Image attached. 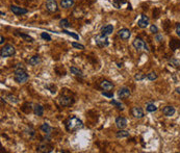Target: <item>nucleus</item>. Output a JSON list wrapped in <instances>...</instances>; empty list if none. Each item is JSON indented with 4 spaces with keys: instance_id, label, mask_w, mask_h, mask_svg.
<instances>
[{
    "instance_id": "nucleus-1",
    "label": "nucleus",
    "mask_w": 180,
    "mask_h": 153,
    "mask_svg": "<svg viewBox=\"0 0 180 153\" xmlns=\"http://www.w3.org/2000/svg\"><path fill=\"white\" fill-rule=\"evenodd\" d=\"M15 80L18 84H25L29 79V75L26 72V68L22 64H18L15 67Z\"/></svg>"
},
{
    "instance_id": "nucleus-2",
    "label": "nucleus",
    "mask_w": 180,
    "mask_h": 153,
    "mask_svg": "<svg viewBox=\"0 0 180 153\" xmlns=\"http://www.w3.org/2000/svg\"><path fill=\"white\" fill-rule=\"evenodd\" d=\"M66 128L68 131H77L83 128V123L77 117H71L66 122Z\"/></svg>"
},
{
    "instance_id": "nucleus-3",
    "label": "nucleus",
    "mask_w": 180,
    "mask_h": 153,
    "mask_svg": "<svg viewBox=\"0 0 180 153\" xmlns=\"http://www.w3.org/2000/svg\"><path fill=\"white\" fill-rule=\"evenodd\" d=\"M16 53V49L13 45H5L1 50H0V56L1 57H10V56H13V55Z\"/></svg>"
},
{
    "instance_id": "nucleus-4",
    "label": "nucleus",
    "mask_w": 180,
    "mask_h": 153,
    "mask_svg": "<svg viewBox=\"0 0 180 153\" xmlns=\"http://www.w3.org/2000/svg\"><path fill=\"white\" fill-rule=\"evenodd\" d=\"M132 46L139 51V50H146L147 52H149V47H148L147 43H145L141 38H136V39H134V41L132 42Z\"/></svg>"
},
{
    "instance_id": "nucleus-5",
    "label": "nucleus",
    "mask_w": 180,
    "mask_h": 153,
    "mask_svg": "<svg viewBox=\"0 0 180 153\" xmlns=\"http://www.w3.org/2000/svg\"><path fill=\"white\" fill-rule=\"evenodd\" d=\"M95 44H96L98 47H106L108 45V39H107V35H97L95 37Z\"/></svg>"
},
{
    "instance_id": "nucleus-6",
    "label": "nucleus",
    "mask_w": 180,
    "mask_h": 153,
    "mask_svg": "<svg viewBox=\"0 0 180 153\" xmlns=\"http://www.w3.org/2000/svg\"><path fill=\"white\" fill-rule=\"evenodd\" d=\"M46 8L48 12L50 13H55L58 10V2L55 0H46Z\"/></svg>"
},
{
    "instance_id": "nucleus-7",
    "label": "nucleus",
    "mask_w": 180,
    "mask_h": 153,
    "mask_svg": "<svg viewBox=\"0 0 180 153\" xmlns=\"http://www.w3.org/2000/svg\"><path fill=\"white\" fill-rule=\"evenodd\" d=\"M58 102L61 106H70L74 103V99L70 96H61L58 99Z\"/></svg>"
},
{
    "instance_id": "nucleus-8",
    "label": "nucleus",
    "mask_w": 180,
    "mask_h": 153,
    "mask_svg": "<svg viewBox=\"0 0 180 153\" xmlns=\"http://www.w3.org/2000/svg\"><path fill=\"white\" fill-rule=\"evenodd\" d=\"M10 10L13 12V14L17 15V16H21V15H25L28 13V10L26 8L20 7V6L17 5H10Z\"/></svg>"
},
{
    "instance_id": "nucleus-9",
    "label": "nucleus",
    "mask_w": 180,
    "mask_h": 153,
    "mask_svg": "<svg viewBox=\"0 0 180 153\" xmlns=\"http://www.w3.org/2000/svg\"><path fill=\"white\" fill-rule=\"evenodd\" d=\"M131 114L134 117L135 119H142L144 117V110L142 107H139V106H135L131 109Z\"/></svg>"
},
{
    "instance_id": "nucleus-10",
    "label": "nucleus",
    "mask_w": 180,
    "mask_h": 153,
    "mask_svg": "<svg viewBox=\"0 0 180 153\" xmlns=\"http://www.w3.org/2000/svg\"><path fill=\"white\" fill-rule=\"evenodd\" d=\"M118 35H119L122 40L126 41V40H128L129 38L131 37V33H130V30H129V29L122 28V29H120V30L118 31Z\"/></svg>"
},
{
    "instance_id": "nucleus-11",
    "label": "nucleus",
    "mask_w": 180,
    "mask_h": 153,
    "mask_svg": "<svg viewBox=\"0 0 180 153\" xmlns=\"http://www.w3.org/2000/svg\"><path fill=\"white\" fill-rule=\"evenodd\" d=\"M130 90H129L128 88H121L119 91H118V96L120 97V98L122 99H125V98H128L129 96H130Z\"/></svg>"
},
{
    "instance_id": "nucleus-12",
    "label": "nucleus",
    "mask_w": 180,
    "mask_h": 153,
    "mask_svg": "<svg viewBox=\"0 0 180 153\" xmlns=\"http://www.w3.org/2000/svg\"><path fill=\"white\" fill-rule=\"evenodd\" d=\"M137 25H139L141 28H146V27L149 25V18L145 15H142L141 19L137 21Z\"/></svg>"
},
{
    "instance_id": "nucleus-13",
    "label": "nucleus",
    "mask_w": 180,
    "mask_h": 153,
    "mask_svg": "<svg viewBox=\"0 0 180 153\" xmlns=\"http://www.w3.org/2000/svg\"><path fill=\"white\" fill-rule=\"evenodd\" d=\"M113 31H114V26L111 24H107V25H104V26L101 27V33L104 35H111Z\"/></svg>"
},
{
    "instance_id": "nucleus-14",
    "label": "nucleus",
    "mask_w": 180,
    "mask_h": 153,
    "mask_svg": "<svg viewBox=\"0 0 180 153\" xmlns=\"http://www.w3.org/2000/svg\"><path fill=\"white\" fill-rule=\"evenodd\" d=\"M116 125H117L118 128L123 129L127 126V120L124 117H119V118L116 119Z\"/></svg>"
},
{
    "instance_id": "nucleus-15",
    "label": "nucleus",
    "mask_w": 180,
    "mask_h": 153,
    "mask_svg": "<svg viewBox=\"0 0 180 153\" xmlns=\"http://www.w3.org/2000/svg\"><path fill=\"white\" fill-rule=\"evenodd\" d=\"M41 130L43 131L44 133H46V139H49V135H51V131H52V128L49 126V124L47 123H44V124L41 125Z\"/></svg>"
},
{
    "instance_id": "nucleus-16",
    "label": "nucleus",
    "mask_w": 180,
    "mask_h": 153,
    "mask_svg": "<svg viewBox=\"0 0 180 153\" xmlns=\"http://www.w3.org/2000/svg\"><path fill=\"white\" fill-rule=\"evenodd\" d=\"M175 112H176L175 108L173 107V106H170V105L165 106V107L162 108V112H164V115L167 117H172L173 115L175 114Z\"/></svg>"
},
{
    "instance_id": "nucleus-17",
    "label": "nucleus",
    "mask_w": 180,
    "mask_h": 153,
    "mask_svg": "<svg viewBox=\"0 0 180 153\" xmlns=\"http://www.w3.org/2000/svg\"><path fill=\"white\" fill-rule=\"evenodd\" d=\"M100 86L101 89H103L104 91H111L114 89V84H111L109 80H103V81H101Z\"/></svg>"
},
{
    "instance_id": "nucleus-18",
    "label": "nucleus",
    "mask_w": 180,
    "mask_h": 153,
    "mask_svg": "<svg viewBox=\"0 0 180 153\" xmlns=\"http://www.w3.org/2000/svg\"><path fill=\"white\" fill-rule=\"evenodd\" d=\"M38 152H51L52 148L49 145H47L46 143H41L38 147Z\"/></svg>"
},
{
    "instance_id": "nucleus-19",
    "label": "nucleus",
    "mask_w": 180,
    "mask_h": 153,
    "mask_svg": "<svg viewBox=\"0 0 180 153\" xmlns=\"http://www.w3.org/2000/svg\"><path fill=\"white\" fill-rule=\"evenodd\" d=\"M33 112H35V116L42 117L44 114V107L41 105V104H35V107H33Z\"/></svg>"
},
{
    "instance_id": "nucleus-20",
    "label": "nucleus",
    "mask_w": 180,
    "mask_h": 153,
    "mask_svg": "<svg viewBox=\"0 0 180 153\" xmlns=\"http://www.w3.org/2000/svg\"><path fill=\"white\" fill-rule=\"evenodd\" d=\"M40 63H41V57L39 55H33L28 59V64L30 66H38Z\"/></svg>"
},
{
    "instance_id": "nucleus-21",
    "label": "nucleus",
    "mask_w": 180,
    "mask_h": 153,
    "mask_svg": "<svg viewBox=\"0 0 180 153\" xmlns=\"http://www.w3.org/2000/svg\"><path fill=\"white\" fill-rule=\"evenodd\" d=\"M74 0H61L60 1V6L63 8H70L71 6H73Z\"/></svg>"
},
{
    "instance_id": "nucleus-22",
    "label": "nucleus",
    "mask_w": 180,
    "mask_h": 153,
    "mask_svg": "<svg viewBox=\"0 0 180 153\" xmlns=\"http://www.w3.org/2000/svg\"><path fill=\"white\" fill-rule=\"evenodd\" d=\"M129 137V132L126 130H123V129H120L117 132V137L118 139H123V137Z\"/></svg>"
},
{
    "instance_id": "nucleus-23",
    "label": "nucleus",
    "mask_w": 180,
    "mask_h": 153,
    "mask_svg": "<svg viewBox=\"0 0 180 153\" xmlns=\"http://www.w3.org/2000/svg\"><path fill=\"white\" fill-rule=\"evenodd\" d=\"M70 72H71L72 74H74V75H76V76H80V77H82V76H83L82 72L76 67H71V68H70Z\"/></svg>"
},
{
    "instance_id": "nucleus-24",
    "label": "nucleus",
    "mask_w": 180,
    "mask_h": 153,
    "mask_svg": "<svg viewBox=\"0 0 180 153\" xmlns=\"http://www.w3.org/2000/svg\"><path fill=\"white\" fill-rule=\"evenodd\" d=\"M146 109H147V112H154L157 110V107L155 106V104L148 103L147 105H146Z\"/></svg>"
},
{
    "instance_id": "nucleus-25",
    "label": "nucleus",
    "mask_w": 180,
    "mask_h": 153,
    "mask_svg": "<svg viewBox=\"0 0 180 153\" xmlns=\"http://www.w3.org/2000/svg\"><path fill=\"white\" fill-rule=\"evenodd\" d=\"M19 35H20L22 39H24L26 42H30V43H32V42H33V38H31L29 35H25V33H19Z\"/></svg>"
},
{
    "instance_id": "nucleus-26",
    "label": "nucleus",
    "mask_w": 180,
    "mask_h": 153,
    "mask_svg": "<svg viewBox=\"0 0 180 153\" xmlns=\"http://www.w3.org/2000/svg\"><path fill=\"white\" fill-rule=\"evenodd\" d=\"M146 77H147L149 80H151V81H153V80L157 79V74H156L155 72H150V73L147 74V76H146Z\"/></svg>"
},
{
    "instance_id": "nucleus-27",
    "label": "nucleus",
    "mask_w": 180,
    "mask_h": 153,
    "mask_svg": "<svg viewBox=\"0 0 180 153\" xmlns=\"http://www.w3.org/2000/svg\"><path fill=\"white\" fill-rule=\"evenodd\" d=\"M60 26L63 27V29L70 27V23H69V21H68L67 19H61V20L60 21Z\"/></svg>"
},
{
    "instance_id": "nucleus-28",
    "label": "nucleus",
    "mask_w": 180,
    "mask_h": 153,
    "mask_svg": "<svg viewBox=\"0 0 180 153\" xmlns=\"http://www.w3.org/2000/svg\"><path fill=\"white\" fill-rule=\"evenodd\" d=\"M63 33H66V35H70V37L74 38V39H75V40H78V39H79V35H78L77 33H71V31L65 30V29H63Z\"/></svg>"
},
{
    "instance_id": "nucleus-29",
    "label": "nucleus",
    "mask_w": 180,
    "mask_h": 153,
    "mask_svg": "<svg viewBox=\"0 0 180 153\" xmlns=\"http://www.w3.org/2000/svg\"><path fill=\"white\" fill-rule=\"evenodd\" d=\"M72 47L76 48V49H80V50H83L84 49V46L82 44H79V43H76V42H72Z\"/></svg>"
},
{
    "instance_id": "nucleus-30",
    "label": "nucleus",
    "mask_w": 180,
    "mask_h": 153,
    "mask_svg": "<svg viewBox=\"0 0 180 153\" xmlns=\"http://www.w3.org/2000/svg\"><path fill=\"white\" fill-rule=\"evenodd\" d=\"M113 105H115V106H117L119 109H121V110H123L124 109V107H123V104L122 103H120V102H118V101H116V100H111V102Z\"/></svg>"
},
{
    "instance_id": "nucleus-31",
    "label": "nucleus",
    "mask_w": 180,
    "mask_h": 153,
    "mask_svg": "<svg viewBox=\"0 0 180 153\" xmlns=\"http://www.w3.org/2000/svg\"><path fill=\"white\" fill-rule=\"evenodd\" d=\"M145 74H143V73H136L134 75V79L135 80H143V79H145Z\"/></svg>"
},
{
    "instance_id": "nucleus-32",
    "label": "nucleus",
    "mask_w": 180,
    "mask_h": 153,
    "mask_svg": "<svg viewBox=\"0 0 180 153\" xmlns=\"http://www.w3.org/2000/svg\"><path fill=\"white\" fill-rule=\"evenodd\" d=\"M41 37H42V39H44V40H46V41H51V35H48L47 33H41Z\"/></svg>"
},
{
    "instance_id": "nucleus-33",
    "label": "nucleus",
    "mask_w": 180,
    "mask_h": 153,
    "mask_svg": "<svg viewBox=\"0 0 180 153\" xmlns=\"http://www.w3.org/2000/svg\"><path fill=\"white\" fill-rule=\"evenodd\" d=\"M150 33H158V28H157V26L156 25H154V24H152L151 26H150Z\"/></svg>"
},
{
    "instance_id": "nucleus-34",
    "label": "nucleus",
    "mask_w": 180,
    "mask_h": 153,
    "mask_svg": "<svg viewBox=\"0 0 180 153\" xmlns=\"http://www.w3.org/2000/svg\"><path fill=\"white\" fill-rule=\"evenodd\" d=\"M7 98H8V100L12 102V103H17V102H18V100H17V99H16V97L12 96V95H8Z\"/></svg>"
},
{
    "instance_id": "nucleus-35",
    "label": "nucleus",
    "mask_w": 180,
    "mask_h": 153,
    "mask_svg": "<svg viewBox=\"0 0 180 153\" xmlns=\"http://www.w3.org/2000/svg\"><path fill=\"white\" fill-rule=\"evenodd\" d=\"M162 39H164L162 35H159V33H156V35H155V40H156L157 42H162Z\"/></svg>"
},
{
    "instance_id": "nucleus-36",
    "label": "nucleus",
    "mask_w": 180,
    "mask_h": 153,
    "mask_svg": "<svg viewBox=\"0 0 180 153\" xmlns=\"http://www.w3.org/2000/svg\"><path fill=\"white\" fill-rule=\"evenodd\" d=\"M102 95L105 97H108V98H113L114 97V94L113 93H107V92H102Z\"/></svg>"
},
{
    "instance_id": "nucleus-37",
    "label": "nucleus",
    "mask_w": 180,
    "mask_h": 153,
    "mask_svg": "<svg viewBox=\"0 0 180 153\" xmlns=\"http://www.w3.org/2000/svg\"><path fill=\"white\" fill-rule=\"evenodd\" d=\"M176 33H177V35L180 38V24L176 25Z\"/></svg>"
},
{
    "instance_id": "nucleus-38",
    "label": "nucleus",
    "mask_w": 180,
    "mask_h": 153,
    "mask_svg": "<svg viewBox=\"0 0 180 153\" xmlns=\"http://www.w3.org/2000/svg\"><path fill=\"white\" fill-rule=\"evenodd\" d=\"M4 43V38H3V35H1V37H0V44H3Z\"/></svg>"
},
{
    "instance_id": "nucleus-39",
    "label": "nucleus",
    "mask_w": 180,
    "mask_h": 153,
    "mask_svg": "<svg viewBox=\"0 0 180 153\" xmlns=\"http://www.w3.org/2000/svg\"><path fill=\"white\" fill-rule=\"evenodd\" d=\"M176 93H178V94H180V86H179V88H177V89H176Z\"/></svg>"
}]
</instances>
